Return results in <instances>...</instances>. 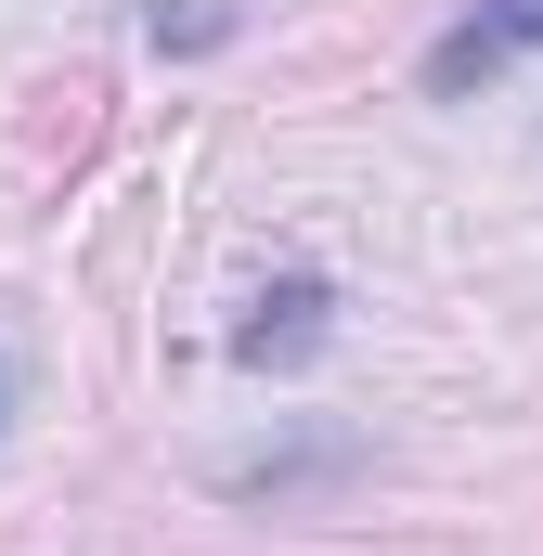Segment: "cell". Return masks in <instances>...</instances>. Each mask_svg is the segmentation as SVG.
I'll return each mask as SVG.
<instances>
[{"label": "cell", "instance_id": "obj_1", "mask_svg": "<svg viewBox=\"0 0 543 556\" xmlns=\"http://www.w3.org/2000/svg\"><path fill=\"white\" fill-rule=\"evenodd\" d=\"M518 52H543V0H479L466 26H440V39H427V91H440V104H466V91H479V78H505Z\"/></svg>", "mask_w": 543, "mask_h": 556}, {"label": "cell", "instance_id": "obj_2", "mask_svg": "<svg viewBox=\"0 0 543 556\" xmlns=\"http://www.w3.org/2000/svg\"><path fill=\"white\" fill-rule=\"evenodd\" d=\"M311 337H324V273H285L247 298V324H233V363H311Z\"/></svg>", "mask_w": 543, "mask_h": 556}, {"label": "cell", "instance_id": "obj_3", "mask_svg": "<svg viewBox=\"0 0 543 556\" xmlns=\"http://www.w3.org/2000/svg\"><path fill=\"white\" fill-rule=\"evenodd\" d=\"M233 39V0H155V52H220Z\"/></svg>", "mask_w": 543, "mask_h": 556}, {"label": "cell", "instance_id": "obj_4", "mask_svg": "<svg viewBox=\"0 0 543 556\" xmlns=\"http://www.w3.org/2000/svg\"><path fill=\"white\" fill-rule=\"evenodd\" d=\"M0 402H13V363H0Z\"/></svg>", "mask_w": 543, "mask_h": 556}]
</instances>
